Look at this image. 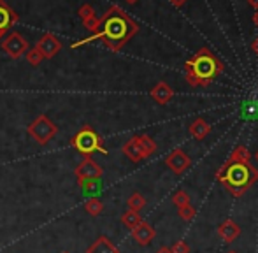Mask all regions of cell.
Instances as JSON below:
<instances>
[{"label": "cell", "mask_w": 258, "mask_h": 253, "mask_svg": "<svg viewBox=\"0 0 258 253\" xmlns=\"http://www.w3.org/2000/svg\"><path fill=\"white\" fill-rule=\"evenodd\" d=\"M100 28L92 34L90 37H85L78 42H72L71 48L76 49L79 46H85V44H90L93 41H99L102 39L104 44L107 46L111 51H119L134 35L137 34L139 27L137 23H134L128 16L125 14V11L119 9L118 6H112L107 13L100 18Z\"/></svg>", "instance_id": "6da1fadb"}, {"label": "cell", "mask_w": 258, "mask_h": 253, "mask_svg": "<svg viewBox=\"0 0 258 253\" xmlns=\"http://www.w3.org/2000/svg\"><path fill=\"white\" fill-rule=\"evenodd\" d=\"M216 179L234 197H241L258 181V169L249 164L227 160L216 172Z\"/></svg>", "instance_id": "7a4b0ae2"}, {"label": "cell", "mask_w": 258, "mask_h": 253, "mask_svg": "<svg viewBox=\"0 0 258 253\" xmlns=\"http://www.w3.org/2000/svg\"><path fill=\"white\" fill-rule=\"evenodd\" d=\"M223 65L207 49H201L186 62V81L191 86H207L216 76L221 74Z\"/></svg>", "instance_id": "3957f363"}, {"label": "cell", "mask_w": 258, "mask_h": 253, "mask_svg": "<svg viewBox=\"0 0 258 253\" xmlns=\"http://www.w3.org/2000/svg\"><path fill=\"white\" fill-rule=\"evenodd\" d=\"M71 146L74 148L76 151H79L83 157H92V153H97V151L107 155V150L104 148L102 137H100L90 125L81 126V129L72 136Z\"/></svg>", "instance_id": "277c9868"}, {"label": "cell", "mask_w": 258, "mask_h": 253, "mask_svg": "<svg viewBox=\"0 0 258 253\" xmlns=\"http://www.w3.org/2000/svg\"><path fill=\"white\" fill-rule=\"evenodd\" d=\"M121 151L128 160H132L134 164H137V162L146 160V158H150L151 155L155 153L156 143L150 136H146V134H144V136H136L123 144Z\"/></svg>", "instance_id": "5b68a950"}, {"label": "cell", "mask_w": 258, "mask_h": 253, "mask_svg": "<svg viewBox=\"0 0 258 253\" xmlns=\"http://www.w3.org/2000/svg\"><path fill=\"white\" fill-rule=\"evenodd\" d=\"M27 132H28V136L35 141V143L41 144V146H44V144H48L49 141H51L53 137L58 134V126L53 123L49 116H46V114H39V116L27 126Z\"/></svg>", "instance_id": "8992f818"}, {"label": "cell", "mask_w": 258, "mask_h": 253, "mask_svg": "<svg viewBox=\"0 0 258 253\" xmlns=\"http://www.w3.org/2000/svg\"><path fill=\"white\" fill-rule=\"evenodd\" d=\"M2 49L7 53V56L13 60H18L28 51V41L20 34V32H11L2 42Z\"/></svg>", "instance_id": "52a82bcc"}, {"label": "cell", "mask_w": 258, "mask_h": 253, "mask_svg": "<svg viewBox=\"0 0 258 253\" xmlns=\"http://www.w3.org/2000/svg\"><path fill=\"white\" fill-rule=\"evenodd\" d=\"M165 165L174 172V174H183V172H186L188 169H190L191 160L181 148H176V150H172L169 155H167Z\"/></svg>", "instance_id": "ba28073f"}, {"label": "cell", "mask_w": 258, "mask_h": 253, "mask_svg": "<svg viewBox=\"0 0 258 253\" xmlns=\"http://www.w3.org/2000/svg\"><path fill=\"white\" fill-rule=\"evenodd\" d=\"M74 174L78 179H100L104 174V169L92 157H85L81 164L74 169Z\"/></svg>", "instance_id": "9c48e42d"}, {"label": "cell", "mask_w": 258, "mask_h": 253, "mask_svg": "<svg viewBox=\"0 0 258 253\" xmlns=\"http://www.w3.org/2000/svg\"><path fill=\"white\" fill-rule=\"evenodd\" d=\"M35 48L39 49V53L42 55V58H48L51 60L54 56L60 53L61 49V42L56 35L53 34H44L37 42H35Z\"/></svg>", "instance_id": "30bf717a"}, {"label": "cell", "mask_w": 258, "mask_h": 253, "mask_svg": "<svg viewBox=\"0 0 258 253\" xmlns=\"http://www.w3.org/2000/svg\"><path fill=\"white\" fill-rule=\"evenodd\" d=\"M18 20H20V16L16 14V11L6 0H0V41L18 23Z\"/></svg>", "instance_id": "8fae6325"}, {"label": "cell", "mask_w": 258, "mask_h": 253, "mask_svg": "<svg viewBox=\"0 0 258 253\" xmlns=\"http://www.w3.org/2000/svg\"><path fill=\"white\" fill-rule=\"evenodd\" d=\"M155 236H156V230L153 229V225H150V223L144 222V220L139 223V225H136L132 229V237L136 239L137 244H141V246H148V244L155 239Z\"/></svg>", "instance_id": "7c38bea8"}, {"label": "cell", "mask_w": 258, "mask_h": 253, "mask_svg": "<svg viewBox=\"0 0 258 253\" xmlns=\"http://www.w3.org/2000/svg\"><path fill=\"white\" fill-rule=\"evenodd\" d=\"M218 236L225 241V243H234L239 236H241V227L234 222V220H225L218 227Z\"/></svg>", "instance_id": "4fadbf2b"}, {"label": "cell", "mask_w": 258, "mask_h": 253, "mask_svg": "<svg viewBox=\"0 0 258 253\" xmlns=\"http://www.w3.org/2000/svg\"><path fill=\"white\" fill-rule=\"evenodd\" d=\"M172 97H174L172 88L163 81L156 83V85L153 86V90H151V99H153L156 104H160V106L169 104L170 100H172Z\"/></svg>", "instance_id": "5bb4252c"}, {"label": "cell", "mask_w": 258, "mask_h": 253, "mask_svg": "<svg viewBox=\"0 0 258 253\" xmlns=\"http://www.w3.org/2000/svg\"><path fill=\"white\" fill-rule=\"evenodd\" d=\"M86 253H119V250L111 243V239L107 236H99L88 246Z\"/></svg>", "instance_id": "9a60e30c"}, {"label": "cell", "mask_w": 258, "mask_h": 253, "mask_svg": "<svg viewBox=\"0 0 258 253\" xmlns=\"http://www.w3.org/2000/svg\"><path fill=\"white\" fill-rule=\"evenodd\" d=\"M211 132V125L207 123L206 120H202V118H197L195 121H191L190 125V134L195 137V139H204V137L207 136V134Z\"/></svg>", "instance_id": "2e32d148"}, {"label": "cell", "mask_w": 258, "mask_h": 253, "mask_svg": "<svg viewBox=\"0 0 258 253\" xmlns=\"http://www.w3.org/2000/svg\"><path fill=\"white\" fill-rule=\"evenodd\" d=\"M141 222H143L141 215L137 211H132V209H128V211H125L121 215V223L126 227V229H130V230H132L136 225H139Z\"/></svg>", "instance_id": "e0dca14e"}, {"label": "cell", "mask_w": 258, "mask_h": 253, "mask_svg": "<svg viewBox=\"0 0 258 253\" xmlns=\"http://www.w3.org/2000/svg\"><path fill=\"white\" fill-rule=\"evenodd\" d=\"M230 162H239V164H249V160H251V155H249L248 148L246 146H237L234 151H232L230 158H228Z\"/></svg>", "instance_id": "ac0fdd59"}, {"label": "cell", "mask_w": 258, "mask_h": 253, "mask_svg": "<svg viewBox=\"0 0 258 253\" xmlns=\"http://www.w3.org/2000/svg\"><path fill=\"white\" fill-rule=\"evenodd\" d=\"M85 211L88 213V215H92V216H99L100 213L104 211L102 201H100V199H97V197L88 199V201L85 202Z\"/></svg>", "instance_id": "d6986e66"}, {"label": "cell", "mask_w": 258, "mask_h": 253, "mask_svg": "<svg viewBox=\"0 0 258 253\" xmlns=\"http://www.w3.org/2000/svg\"><path fill=\"white\" fill-rule=\"evenodd\" d=\"M126 204H128V209H132V211L139 213L141 209H143L144 206H146V199H144L143 195L139 194V192H134V194L128 197V201H126Z\"/></svg>", "instance_id": "ffe728a7"}, {"label": "cell", "mask_w": 258, "mask_h": 253, "mask_svg": "<svg viewBox=\"0 0 258 253\" xmlns=\"http://www.w3.org/2000/svg\"><path fill=\"white\" fill-rule=\"evenodd\" d=\"M172 202L176 208H183V206L190 204V195H188V192H184V190H177L176 194L172 195Z\"/></svg>", "instance_id": "44dd1931"}, {"label": "cell", "mask_w": 258, "mask_h": 253, "mask_svg": "<svg viewBox=\"0 0 258 253\" xmlns=\"http://www.w3.org/2000/svg\"><path fill=\"white\" fill-rule=\"evenodd\" d=\"M25 58H27V62L30 64V65H34V67H37V65L41 64L42 60H44V58H42L41 53H39V49L35 48V46L32 49H28L27 53H25Z\"/></svg>", "instance_id": "7402d4cb"}, {"label": "cell", "mask_w": 258, "mask_h": 253, "mask_svg": "<svg viewBox=\"0 0 258 253\" xmlns=\"http://www.w3.org/2000/svg\"><path fill=\"white\" fill-rule=\"evenodd\" d=\"M78 185L85 192H95L100 188V179H78Z\"/></svg>", "instance_id": "603a6c76"}, {"label": "cell", "mask_w": 258, "mask_h": 253, "mask_svg": "<svg viewBox=\"0 0 258 253\" xmlns=\"http://www.w3.org/2000/svg\"><path fill=\"white\" fill-rule=\"evenodd\" d=\"M177 213H179V216L184 220V222H191V220L195 218V215H197V211H195V208L191 204H186V206H183V208H177Z\"/></svg>", "instance_id": "cb8c5ba5"}, {"label": "cell", "mask_w": 258, "mask_h": 253, "mask_svg": "<svg viewBox=\"0 0 258 253\" xmlns=\"http://www.w3.org/2000/svg\"><path fill=\"white\" fill-rule=\"evenodd\" d=\"M79 18H81L83 21H86V20H90V18H93V16H97L95 14V9H93L90 4H85V6H81L79 7Z\"/></svg>", "instance_id": "d4e9b609"}, {"label": "cell", "mask_w": 258, "mask_h": 253, "mask_svg": "<svg viewBox=\"0 0 258 253\" xmlns=\"http://www.w3.org/2000/svg\"><path fill=\"white\" fill-rule=\"evenodd\" d=\"M170 251L172 253H190V246H188L184 241H176V243L170 246Z\"/></svg>", "instance_id": "484cf974"}, {"label": "cell", "mask_w": 258, "mask_h": 253, "mask_svg": "<svg viewBox=\"0 0 258 253\" xmlns=\"http://www.w3.org/2000/svg\"><path fill=\"white\" fill-rule=\"evenodd\" d=\"M170 2H172V6H176V7H181V6H183L184 2H186V0H170Z\"/></svg>", "instance_id": "4316f807"}, {"label": "cell", "mask_w": 258, "mask_h": 253, "mask_svg": "<svg viewBox=\"0 0 258 253\" xmlns=\"http://www.w3.org/2000/svg\"><path fill=\"white\" fill-rule=\"evenodd\" d=\"M251 48H253V51H255V53H256V55H258V37L255 39V41H253Z\"/></svg>", "instance_id": "83f0119b"}, {"label": "cell", "mask_w": 258, "mask_h": 253, "mask_svg": "<svg viewBox=\"0 0 258 253\" xmlns=\"http://www.w3.org/2000/svg\"><path fill=\"white\" fill-rule=\"evenodd\" d=\"M156 253H172V251H170V248H167V246H162V248H160V250L156 251Z\"/></svg>", "instance_id": "f1b7e54d"}, {"label": "cell", "mask_w": 258, "mask_h": 253, "mask_svg": "<svg viewBox=\"0 0 258 253\" xmlns=\"http://www.w3.org/2000/svg\"><path fill=\"white\" fill-rule=\"evenodd\" d=\"M248 4H249L251 7H255V9L258 11V0H248Z\"/></svg>", "instance_id": "f546056e"}, {"label": "cell", "mask_w": 258, "mask_h": 253, "mask_svg": "<svg viewBox=\"0 0 258 253\" xmlns=\"http://www.w3.org/2000/svg\"><path fill=\"white\" fill-rule=\"evenodd\" d=\"M253 21H255V25H256V27H258V11H256V13H255V16H253Z\"/></svg>", "instance_id": "4dcf8cb0"}, {"label": "cell", "mask_w": 258, "mask_h": 253, "mask_svg": "<svg viewBox=\"0 0 258 253\" xmlns=\"http://www.w3.org/2000/svg\"><path fill=\"white\" fill-rule=\"evenodd\" d=\"M125 2H128V4H136L137 0H125Z\"/></svg>", "instance_id": "1f68e13d"}, {"label": "cell", "mask_w": 258, "mask_h": 253, "mask_svg": "<svg viewBox=\"0 0 258 253\" xmlns=\"http://www.w3.org/2000/svg\"><path fill=\"white\" fill-rule=\"evenodd\" d=\"M227 253H239V251H235V250H228Z\"/></svg>", "instance_id": "d6a6232c"}, {"label": "cell", "mask_w": 258, "mask_h": 253, "mask_svg": "<svg viewBox=\"0 0 258 253\" xmlns=\"http://www.w3.org/2000/svg\"><path fill=\"white\" fill-rule=\"evenodd\" d=\"M256 160H258V151H256Z\"/></svg>", "instance_id": "836d02e7"}, {"label": "cell", "mask_w": 258, "mask_h": 253, "mask_svg": "<svg viewBox=\"0 0 258 253\" xmlns=\"http://www.w3.org/2000/svg\"><path fill=\"white\" fill-rule=\"evenodd\" d=\"M63 253H69V251H63Z\"/></svg>", "instance_id": "e575fe53"}]
</instances>
